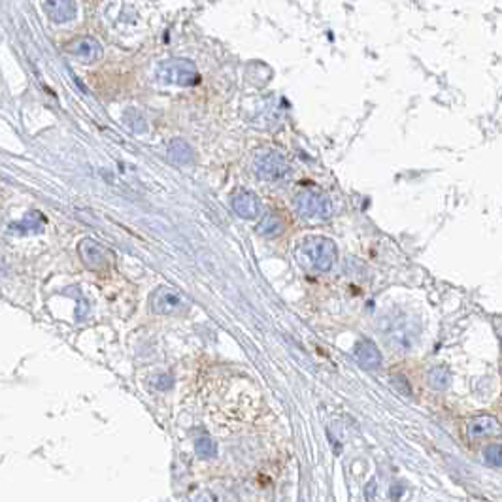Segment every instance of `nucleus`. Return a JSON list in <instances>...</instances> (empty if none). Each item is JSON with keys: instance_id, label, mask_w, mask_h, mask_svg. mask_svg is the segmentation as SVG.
<instances>
[{"instance_id": "1", "label": "nucleus", "mask_w": 502, "mask_h": 502, "mask_svg": "<svg viewBox=\"0 0 502 502\" xmlns=\"http://www.w3.org/2000/svg\"><path fill=\"white\" fill-rule=\"evenodd\" d=\"M251 170H253V174L259 178L260 182L267 183H282L291 174L287 159L278 152H267L259 155V157H255Z\"/></svg>"}, {"instance_id": "2", "label": "nucleus", "mask_w": 502, "mask_h": 502, "mask_svg": "<svg viewBox=\"0 0 502 502\" xmlns=\"http://www.w3.org/2000/svg\"><path fill=\"white\" fill-rule=\"evenodd\" d=\"M157 76L164 84L178 87H193L194 84H199V70L187 59H170L163 62L159 67Z\"/></svg>"}, {"instance_id": "3", "label": "nucleus", "mask_w": 502, "mask_h": 502, "mask_svg": "<svg viewBox=\"0 0 502 502\" xmlns=\"http://www.w3.org/2000/svg\"><path fill=\"white\" fill-rule=\"evenodd\" d=\"M295 206H297V212L308 219L329 218L331 212H333L331 200L323 193H317V191H312V189L300 191L297 194V199H295Z\"/></svg>"}, {"instance_id": "4", "label": "nucleus", "mask_w": 502, "mask_h": 502, "mask_svg": "<svg viewBox=\"0 0 502 502\" xmlns=\"http://www.w3.org/2000/svg\"><path fill=\"white\" fill-rule=\"evenodd\" d=\"M303 253L315 267L329 268L334 260V246L327 238H308L303 246Z\"/></svg>"}, {"instance_id": "5", "label": "nucleus", "mask_w": 502, "mask_h": 502, "mask_svg": "<svg viewBox=\"0 0 502 502\" xmlns=\"http://www.w3.org/2000/svg\"><path fill=\"white\" fill-rule=\"evenodd\" d=\"M67 51L79 62H95L103 55V46L91 37H79L67 44Z\"/></svg>"}, {"instance_id": "6", "label": "nucleus", "mask_w": 502, "mask_h": 502, "mask_svg": "<svg viewBox=\"0 0 502 502\" xmlns=\"http://www.w3.org/2000/svg\"><path fill=\"white\" fill-rule=\"evenodd\" d=\"M44 10L53 23L59 25L68 23L76 18V2L74 0H46Z\"/></svg>"}, {"instance_id": "7", "label": "nucleus", "mask_w": 502, "mask_h": 502, "mask_svg": "<svg viewBox=\"0 0 502 502\" xmlns=\"http://www.w3.org/2000/svg\"><path fill=\"white\" fill-rule=\"evenodd\" d=\"M232 208H235V212L238 213L240 218L246 219L257 218L260 210H263L260 200L257 199L251 191H238V193L232 197Z\"/></svg>"}, {"instance_id": "8", "label": "nucleus", "mask_w": 502, "mask_h": 502, "mask_svg": "<svg viewBox=\"0 0 502 502\" xmlns=\"http://www.w3.org/2000/svg\"><path fill=\"white\" fill-rule=\"evenodd\" d=\"M466 432H468V436H472V438L498 436L502 432V425L498 423L495 418H491V416H480V418H474L470 423H468Z\"/></svg>"}, {"instance_id": "9", "label": "nucleus", "mask_w": 502, "mask_h": 502, "mask_svg": "<svg viewBox=\"0 0 502 502\" xmlns=\"http://www.w3.org/2000/svg\"><path fill=\"white\" fill-rule=\"evenodd\" d=\"M169 157L172 163L182 164V166H189V164L194 163L193 147H191L185 140H180V138H176L170 142Z\"/></svg>"}, {"instance_id": "10", "label": "nucleus", "mask_w": 502, "mask_h": 502, "mask_svg": "<svg viewBox=\"0 0 502 502\" xmlns=\"http://www.w3.org/2000/svg\"><path fill=\"white\" fill-rule=\"evenodd\" d=\"M284 225H285L284 219L279 218V216H276V213H272V216H268V218H265L263 221H260L259 230L263 232V235L274 236L284 230Z\"/></svg>"}, {"instance_id": "11", "label": "nucleus", "mask_w": 502, "mask_h": 502, "mask_svg": "<svg viewBox=\"0 0 502 502\" xmlns=\"http://www.w3.org/2000/svg\"><path fill=\"white\" fill-rule=\"evenodd\" d=\"M484 459L487 465L502 468V446L501 444H489L484 451Z\"/></svg>"}, {"instance_id": "12", "label": "nucleus", "mask_w": 502, "mask_h": 502, "mask_svg": "<svg viewBox=\"0 0 502 502\" xmlns=\"http://www.w3.org/2000/svg\"><path fill=\"white\" fill-rule=\"evenodd\" d=\"M432 374L435 376H430V381H432L435 388H446L449 383V374L446 369H435L432 370Z\"/></svg>"}]
</instances>
